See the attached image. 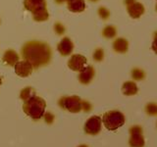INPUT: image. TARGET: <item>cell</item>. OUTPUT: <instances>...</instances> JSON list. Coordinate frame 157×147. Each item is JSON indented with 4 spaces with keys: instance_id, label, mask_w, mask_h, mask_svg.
Instances as JSON below:
<instances>
[{
    "instance_id": "1",
    "label": "cell",
    "mask_w": 157,
    "mask_h": 147,
    "mask_svg": "<svg viewBox=\"0 0 157 147\" xmlns=\"http://www.w3.org/2000/svg\"><path fill=\"white\" fill-rule=\"evenodd\" d=\"M21 55L24 60L32 64L33 69H38L51 61L52 51L47 43L33 40L24 44L21 49Z\"/></svg>"
},
{
    "instance_id": "2",
    "label": "cell",
    "mask_w": 157,
    "mask_h": 147,
    "mask_svg": "<svg viewBox=\"0 0 157 147\" xmlns=\"http://www.w3.org/2000/svg\"><path fill=\"white\" fill-rule=\"evenodd\" d=\"M45 107L46 102L41 97L34 95L31 99L24 102L23 110L33 120L37 121L40 120L44 116V114H45Z\"/></svg>"
},
{
    "instance_id": "3",
    "label": "cell",
    "mask_w": 157,
    "mask_h": 147,
    "mask_svg": "<svg viewBox=\"0 0 157 147\" xmlns=\"http://www.w3.org/2000/svg\"><path fill=\"white\" fill-rule=\"evenodd\" d=\"M102 123L108 130H116L125 124V117L119 111H108L103 115Z\"/></svg>"
},
{
    "instance_id": "4",
    "label": "cell",
    "mask_w": 157,
    "mask_h": 147,
    "mask_svg": "<svg viewBox=\"0 0 157 147\" xmlns=\"http://www.w3.org/2000/svg\"><path fill=\"white\" fill-rule=\"evenodd\" d=\"M58 104L62 109L67 110L71 113H78L82 111V100L77 95L64 96L60 98Z\"/></svg>"
},
{
    "instance_id": "5",
    "label": "cell",
    "mask_w": 157,
    "mask_h": 147,
    "mask_svg": "<svg viewBox=\"0 0 157 147\" xmlns=\"http://www.w3.org/2000/svg\"><path fill=\"white\" fill-rule=\"evenodd\" d=\"M129 143L131 147H144V137L142 135V129L140 126H134L130 129Z\"/></svg>"
},
{
    "instance_id": "6",
    "label": "cell",
    "mask_w": 157,
    "mask_h": 147,
    "mask_svg": "<svg viewBox=\"0 0 157 147\" xmlns=\"http://www.w3.org/2000/svg\"><path fill=\"white\" fill-rule=\"evenodd\" d=\"M101 124L102 120L100 117L98 116H92L90 118L85 125V131L86 134L90 135H96L101 130Z\"/></svg>"
},
{
    "instance_id": "7",
    "label": "cell",
    "mask_w": 157,
    "mask_h": 147,
    "mask_svg": "<svg viewBox=\"0 0 157 147\" xmlns=\"http://www.w3.org/2000/svg\"><path fill=\"white\" fill-rule=\"evenodd\" d=\"M86 66V58L83 55H81V54H74L68 61V67L72 71L75 72H81Z\"/></svg>"
},
{
    "instance_id": "8",
    "label": "cell",
    "mask_w": 157,
    "mask_h": 147,
    "mask_svg": "<svg viewBox=\"0 0 157 147\" xmlns=\"http://www.w3.org/2000/svg\"><path fill=\"white\" fill-rule=\"evenodd\" d=\"M33 71V67L29 62L23 60L19 61L16 65H15V73L21 77H29Z\"/></svg>"
},
{
    "instance_id": "9",
    "label": "cell",
    "mask_w": 157,
    "mask_h": 147,
    "mask_svg": "<svg viewBox=\"0 0 157 147\" xmlns=\"http://www.w3.org/2000/svg\"><path fill=\"white\" fill-rule=\"evenodd\" d=\"M24 7L32 14L46 8V0H24Z\"/></svg>"
},
{
    "instance_id": "10",
    "label": "cell",
    "mask_w": 157,
    "mask_h": 147,
    "mask_svg": "<svg viewBox=\"0 0 157 147\" xmlns=\"http://www.w3.org/2000/svg\"><path fill=\"white\" fill-rule=\"evenodd\" d=\"M94 75H95L94 68L90 65H88V66H86L80 72L78 77L80 82L82 83V85H88V83L92 81V78L94 77Z\"/></svg>"
},
{
    "instance_id": "11",
    "label": "cell",
    "mask_w": 157,
    "mask_h": 147,
    "mask_svg": "<svg viewBox=\"0 0 157 147\" xmlns=\"http://www.w3.org/2000/svg\"><path fill=\"white\" fill-rule=\"evenodd\" d=\"M57 50L62 56H69L74 50V43L69 37H64L58 43Z\"/></svg>"
},
{
    "instance_id": "12",
    "label": "cell",
    "mask_w": 157,
    "mask_h": 147,
    "mask_svg": "<svg viewBox=\"0 0 157 147\" xmlns=\"http://www.w3.org/2000/svg\"><path fill=\"white\" fill-rule=\"evenodd\" d=\"M127 11L132 19H139L140 17H141L142 15H144L145 9H144V6L141 3L136 1L132 5L127 6Z\"/></svg>"
},
{
    "instance_id": "13",
    "label": "cell",
    "mask_w": 157,
    "mask_h": 147,
    "mask_svg": "<svg viewBox=\"0 0 157 147\" xmlns=\"http://www.w3.org/2000/svg\"><path fill=\"white\" fill-rule=\"evenodd\" d=\"M20 61V57L16 51L12 50V49H8L5 51L2 57V62L7 66H14Z\"/></svg>"
},
{
    "instance_id": "14",
    "label": "cell",
    "mask_w": 157,
    "mask_h": 147,
    "mask_svg": "<svg viewBox=\"0 0 157 147\" xmlns=\"http://www.w3.org/2000/svg\"><path fill=\"white\" fill-rule=\"evenodd\" d=\"M67 7L69 11L73 13H81L85 11L86 9V2L85 0H71L67 3Z\"/></svg>"
},
{
    "instance_id": "15",
    "label": "cell",
    "mask_w": 157,
    "mask_h": 147,
    "mask_svg": "<svg viewBox=\"0 0 157 147\" xmlns=\"http://www.w3.org/2000/svg\"><path fill=\"white\" fill-rule=\"evenodd\" d=\"M129 48V42L123 37H118L113 42V49L117 53H126Z\"/></svg>"
},
{
    "instance_id": "16",
    "label": "cell",
    "mask_w": 157,
    "mask_h": 147,
    "mask_svg": "<svg viewBox=\"0 0 157 147\" xmlns=\"http://www.w3.org/2000/svg\"><path fill=\"white\" fill-rule=\"evenodd\" d=\"M137 91H139V88L135 81H126L122 86V92L126 96L136 95Z\"/></svg>"
},
{
    "instance_id": "17",
    "label": "cell",
    "mask_w": 157,
    "mask_h": 147,
    "mask_svg": "<svg viewBox=\"0 0 157 147\" xmlns=\"http://www.w3.org/2000/svg\"><path fill=\"white\" fill-rule=\"evenodd\" d=\"M33 18L36 22H44V21H46V20H48L49 13L47 11V9H43V10H40V11L33 13Z\"/></svg>"
},
{
    "instance_id": "18",
    "label": "cell",
    "mask_w": 157,
    "mask_h": 147,
    "mask_svg": "<svg viewBox=\"0 0 157 147\" xmlns=\"http://www.w3.org/2000/svg\"><path fill=\"white\" fill-rule=\"evenodd\" d=\"M36 95V92H34L33 90V88L32 87H26V88H24V89H22L21 93H20V97H21V99L25 102V101H27L29 99H31V98L33 96Z\"/></svg>"
},
{
    "instance_id": "19",
    "label": "cell",
    "mask_w": 157,
    "mask_h": 147,
    "mask_svg": "<svg viewBox=\"0 0 157 147\" xmlns=\"http://www.w3.org/2000/svg\"><path fill=\"white\" fill-rule=\"evenodd\" d=\"M116 28L114 26H106L102 31V36L106 38H113L116 36Z\"/></svg>"
},
{
    "instance_id": "20",
    "label": "cell",
    "mask_w": 157,
    "mask_h": 147,
    "mask_svg": "<svg viewBox=\"0 0 157 147\" xmlns=\"http://www.w3.org/2000/svg\"><path fill=\"white\" fill-rule=\"evenodd\" d=\"M132 77L134 81H142L145 77V73L139 68H134L132 70Z\"/></svg>"
},
{
    "instance_id": "21",
    "label": "cell",
    "mask_w": 157,
    "mask_h": 147,
    "mask_svg": "<svg viewBox=\"0 0 157 147\" xmlns=\"http://www.w3.org/2000/svg\"><path fill=\"white\" fill-rule=\"evenodd\" d=\"M145 112L149 116H157V104L153 102L148 103L145 106Z\"/></svg>"
},
{
    "instance_id": "22",
    "label": "cell",
    "mask_w": 157,
    "mask_h": 147,
    "mask_svg": "<svg viewBox=\"0 0 157 147\" xmlns=\"http://www.w3.org/2000/svg\"><path fill=\"white\" fill-rule=\"evenodd\" d=\"M98 16H99L102 20H108L110 17V11L105 7H99L98 8Z\"/></svg>"
},
{
    "instance_id": "23",
    "label": "cell",
    "mask_w": 157,
    "mask_h": 147,
    "mask_svg": "<svg viewBox=\"0 0 157 147\" xmlns=\"http://www.w3.org/2000/svg\"><path fill=\"white\" fill-rule=\"evenodd\" d=\"M104 58V51L102 48H97L95 51L93 52V60L96 62H101Z\"/></svg>"
},
{
    "instance_id": "24",
    "label": "cell",
    "mask_w": 157,
    "mask_h": 147,
    "mask_svg": "<svg viewBox=\"0 0 157 147\" xmlns=\"http://www.w3.org/2000/svg\"><path fill=\"white\" fill-rule=\"evenodd\" d=\"M54 31H55V32L58 36H62V34H64V32H65L66 29H65V27H64L61 23H55V24H54Z\"/></svg>"
},
{
    "instance_id": "25",
    "label": "cell",
    "mask_w": 157,
    "mask_h": 147,
    "mask_svg": "<svg viewBox=\"0 0 157 147\" xmlns=\"http://www.w3.org/2000/svg\"><path fill=\"white\" fill-rule=\"evenodd\" d=\"M44 119H45V122L47 123V124H52V122L54 121V116L51 114L50 112H47L44 114Z\"/></svg>"
},
{
    "instance_id": "26",
    "label": "cell",
    "mask_w": 157,
    "mask_h": 147,
    "mask_svg": "<svg viewBox=\"0 0 157 147\" xmlns=\"http://www.w3.org/2000/svg\"><path fill=\"white\" fill-rule=\"evenodd\" d=\"M91 110V105L90 102L82 100V111L83 112H88Z\"/></svg>"
},
{
    "instance_id": "27",
    "label": "cell",
    "mask_w": 157,
    "mask_h": 147,
    "mask_svg": "<svg viewBox=\"0 0 157 147\" xmlns=\"http://www.w3.org/2000/svg\"><path fill=\"white\" fill-rule=\"evenodd\" d=\"M152 50L157 54V32L154 34L153 42H152Z\"/></svg>"
},
{
    "instance_id": "28",
    "label": "cell",
    "mask_w": 157,
    "mask_h": 147,
    "mask_svg": "<svg viewBox=\"0 0 157 147\" xmlns=\"http://www.w3.org/2000/svg\"><path fill=\"white\" fill-rule=\"evenodd\" d=\"M136 1V0H125V4H126V6H129V5H132V3H135Z\"/></svg>"
},
{
    "instance_id": "29",
    "label": "cell",
    "mask_w": 157,
    "mask_h": 147,
    "mask_svg": "<svg viewBox=\"0 0 157 147\" xmlns=\"http://www.w3.org/2000/svg\"><path fill=\"white\" fill-rule=\"evenodd\" d=\"M69 1H71V0H55V2L58 3V4H62L64 2H67L68 3Z\"/></svg>"
},
{
    "instance_id": "30",
    "label": "cell",
    "mask_w": 157,
    "mask_h": 147,
    "mask_svg": "<svg viewBox=\"0 0 157 147\" xmlns=\"http://www.w3.org/2000/svg\"><path fill=\"white\" fill-rule=\"evenodd\" d=\"M78 147H87V146L85 145V144H82V145H80V146H78Z\"/></svg>"
},
{
    "instance_id": "31",
    "label": "cell",
    "mask_w": 157,
    "mask_h": 147,
    "mask_svg": "<svg viewBox=\"0 0 157 147\" xmlns=\"http://www.w3.org/2000/svg\"><path fill=\"white\" fill-rule=\"evenodd\" d=\"M90 1H91V2H96V1H98V0H90Z\"/></svg>"
},
{
    "instance_id": "32",
    "label": "cell",
    "mask_w": 157,
    "mask_h": 147,
    "mask_svg": "<svg viewBox=\"0 0 157 147\" xmlns=\"http://www.w3.org/2000/svg\"><path fill=\"white\" fill-rule=\"evenodd\" d=\"M1 83H2V78L0 77V85H1Z\"/></svg>"
},
{
    "instance_id": "33",
    "label": "cell",
    "mask_w": 157,
    "mask_h": 147,
    "mask_svg": "<svg viewBox=\"0 0 157 147\" xmlns=\"http://www.w3.org/2000/svg\"><path fill=\"white\" fill-rule=\"evenodd\" d=\"M155 9H156V11H157V4H156V7H155Z\"/></svg>"
}]
</instances>
